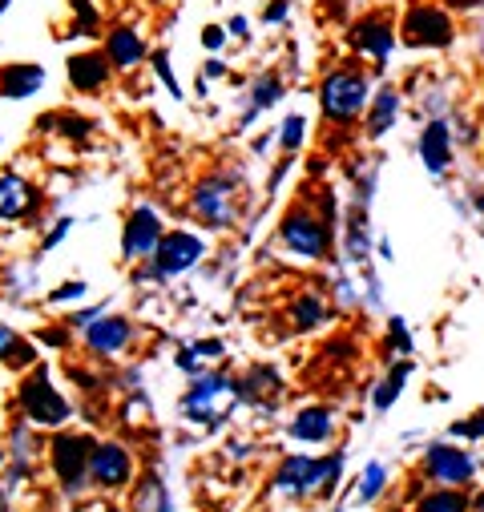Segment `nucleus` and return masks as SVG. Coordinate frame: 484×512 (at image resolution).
Masks as SVG:
<instances>
[{"label": "nucleus", "instance_id": "7", "mask_svg": "<svg viewBox=\"0 0 484 512\" xmlns=\"http://www.w3.org/2000/svg\"><path fill=\"white\" fill-rule=\"evenodd\" d=\"M347 41H351V49H355L363 61H372V65H388V57H392V53H396V45H400V29H396L392 13L376 9V13L359 17V21L351 25Z\"/></svg>", "mask_w": 484, "mask_h": 512}, {"label": "nucleus", "instance_id": "6", "mask_svg": "<svg viewBox=\"0 0 484 512\" xmlns=\"http://www.w3.org/2000/svg\"><path fill=\"white\" fill-rule=\"evenodd\" d=\"M21 412H25V420L29 424H37V428H61L65 420H69V400L53 388V379H49V371L45 367H37L25 383H21Z\"/></svg>", "mask_w": 484, "mask_h": 512}, {"label": "nucleus", "instance_id": "19", "mask_svg": "<svg viewBox=\"0 0 484 512\" xmlns=\"http://www.w3.org/2000/svg\"><path fill=\"white\" fill-rule=\"evenodd\" d=\"M41 85H45V69L33 65V61L0 69V97H9V101H25V97H33Z\"/></svg>", "mask_w": 484, "mask_h": 512}, {"label": "nucleus", "instance_id": "16", "mask_svg": "<svg viewBox=\"0 0 484 512\" xmlns=\"http://www.w3.org/2000/svg\"><path fill=\"white\" fill-rule=\"evenodd\" d=\"M37 190L21 174H0V222H21L37 210Z\"/></svg>", "mask_w": 484, "mask_h": 512}, {"label": "nucleus", "instance_id": "30", "mask_svg": "<svg viewBox=\"0 0 484 512\" xmlns=\"http://www.w3.org/2000/svg\"><path fill=\"white\" fill-rule=\"evenodd\" d=\"M150 61H154V73H158V81L170 89V97H174V101H182V85H178V77L170 73V53H166V49H158Z\"/></svg>", "mask_w": 484, "mask_h": 512}, {"label": "nucleus", "instance_id": "31", "mask_svg": "<svg viewBox=\"0 0 484 512\" xmlns=\"http://www.w3.org/2000/svg\"><path fill=\"white\" fill-rule=\"evenodd\" d=\"M388 343H392V351L412 355V331H408V323H404L400 315H392V319H388Z\"/></svg>", "mask_w": 484, "mask_h": 512}, {"label": "nucleus", "instance_id": "40", "mask_svg": "<svg viewBox=\"0 0 484 512\" xmlns=\"http://www.w3.org/2000/svg\"><path fill=\"white\" fill-rule=\"evenodd\" d=\"M194 351L210 363V359H218V355H222V343H218V339H198V343H194Z\"/></svg>", "mask_w": 484, "mask_h": 512}, {"label": "nucleus", "instance_id": "28", "mask_svg": "<svg viewBox=\"0 0 484 512\" xmlns=\"http://www.w3.org/2000/svg\"><path fill=\"white\" fill-rule=\"evenodd\" d=\"M384 480H388V468L384 464H368L363 468V480H359V500H376L384 492Z\"/></svg>", "mask_w": 484, "mask_h": 512}, {"label": "nucleus", "instance_id": "23", "mask_svg": "<svg viewBox=\"0 0 484 512\" xmlns=\"http://www.w3.org/2000/svg\"><path fill=\"white\" fill-rule=\"evenodd\" d=\"M408 375H412V359L404 355V359H400V363H396V367L388 371V379H384V383H380V388L372 392V408H376V412H388V408H392V404L400 400V392H404V383H408Z\"/></svg>", "mask_w": 484, "mask_h": 512}, {"label": "nucleus", "instance_id": "12", "mask_svg": "<svg viewBox=\"0 0 484 512\" xmlns=\"http://www.w3.org/2000/svg\"><path fill=\"white\" fill-rule=\"evenodd\" d=\"M65 69H69V85H73L77 93H101V89L109 85V77H113V65H109L105 49L73 53Z\"/></svg>", "mask_w": 484, "mask_h": 512}, {"label": "nucleus", "instance_id": "37", "mask_svg": "<svg viewBox=\"0 0 484 512\" xmlns=\"http://www.w3.org/2000/svg\"><path fill=\"white\" fill-rule=\"evenodd\" d=\"M85 295H89L85 283H65V287H57L49 299H53V303H73V299H85Z\"/></svg>", "mask_w": 484, "mask_h": 512}, {"label": "nucleus", "instance_id": "1", "mask_svg": "<svg viewBox=\"0 0 484 512\" xmlns=\"http://www.w3.org/2000/svg\"><path fill=\"white\" fill-rule=\"evenodd\" d=\"M368 101H372V89H368V73L359 65H335L319 85V109L335 125H351L355 117H363Z\"/></svg>", "mask_w": 484, "mask_h": 512}, {"label": "nucleus", "instance_id": "15", "mask_svg": "<svg viewBox=\"0 0 484 512\" xmlns=\"http://www.w3.org/2000/svg\"><path fill=\"white\" fill-rule=\"evenodd\" d=\"M105 57L113 65V73H130L146 61V41L130 29V25H113L105 33Z\"/></svg>", "mask_w": 484, "mask_h": 512}, {"label": "nucleus", "instance_id": "22", "mask_svg": "<svg viewBox=\"0 0 484 512\" xmlns=\"http://www.w3.org/2000/svg\"><path fill=\"white\" fill-rule=\"evenodd\" d=\"M396 117H400V93H396L392 85H384V89L368 101V134H372V138H384L392 125H396Z\"/></svg>", "mask_w": 484, "mask_h": 512}, {"label": "nucleus", "instance_id": "3", "mask_svg": "<svg viewBox=\"0 0 484 512\" xmlns=\"http://www.w3.org/2000/svg\"><path fill=\"white\" fill-rule=\"evenodd\" d=\"M396 29L408 49H448L456 41V21L436 0H416V5H408L404 21Z\"/></svg>", "mask_w": 484, "mask_h": 512}, {"label": "nucleus", "instance_id": "21", "mask_svg": "<svg viewBox=\"0 0 484 512\" xmlns=\"http://www.w3.org/2000/svg\"><path fill=\"white\" fill-rule=\"evenodd\" d=\"M291 436L303 440V444H323V440H331V436H335V416H331V408H303V412L295 416V424H291Z\"/></svg>", "mask_w": 484, "mask_h": 512}, {"label": "nucleus", "instance_id": "33", "mask_svg": "<svg viewBox=\"0 0 484 512\" xmlns=\"http://www.w3.org/2000/svg\"><path fill=\"white\" fill-rule=\"evenodd\" d=\"M452 432L456 436H468V440H484V412H472L468 420H456Z\"/></svg>", "mask_w": 484, "mask_h": 512}, {"label": "nucleus", "instance_id": "5", "mask_svg": "<svg viewBox=\"0 0 484 512\" xmlns=\"http://www.w3.org/2000/svg\"><path fill=\"white\" fill-rule=\"evenodd\" d=\"M279 242L299 254L307 263H319L331 250V218H315L307 206H295L283 222H279Z\"/></svg>", "mask_w": 484, "mask_h": 512}, {"label": "nucleus", "instance_id": "14", "mask_svg": "<svg viewBox=\"0 0 484 512\" xmlns=\"http://www.w3.org/2000/svg\"><path fill=\"white\" fill-rule=\"evenodd\" d=\"M89 476L101 484V488H117L130 480V452L126 444H97L93 456H89Z\"/></svg>", "mask_w": 484, "mask_h": 512}, {"label": "nucleus", "instance_id": "34", "mask_svg": "<svg viewBox=\"0 0 484 512\" xmlns=\"http://www.w3.org/2000/svg\"><path fill=\"white\" fill-rule=\"evenodd\" d=\"M174 363H178V367H182L186 375H202V371H206V359H202V355H198L194 347H182Z\"/></svg>", "mask_w": 484, "mask_h": 512}, {"label": "nucleus", "instance_id": "13", "mask_svg": "<svg viewBox=\"0 0 484 512\" xmlns=\"http://www.w3.org/2000/svg\"><path fill=\"white\" fill-rule=\"evenodd\" d=\"M134 339V327L130 319L121 315H97L89 327H85V347L97 351V355H121Z\"/></svg>", "mask_w": 484, "mask_h": 512}, {"label": "nucleus", "instance_id": "17", "mask_svg": "<svg viewBox=\"0 0 484 512\" xmlns=\"http://www.w3.org/2000/svg\"><path fill=\"white\" fill-rule=\"evenodd\" d=\"M420 162L428 174H444L452 166V134H448V121H428L424 134H420Z\"/></svg>", "mask_w": 484, "mask_h": 512}, {"label": "nucleus", "instance_id": "44", "mask_svg": "<svg viewBox=\"0 0 484 512\" xmlns=\"http://www.w3.org/2000/svg\"><path fill=\"white\" fill-rule=\"evenodd\" d=\"M37 339H41V343H49V347H65V343H69V335H65V331H41Z\"/></svg>", "mask_w": 484, "mask_h": 512}, {"label": "nucleus", "instance_id": "43", "mask_svg": "<svg viewBox=\"0 0 484 512\" xmlns=\"http://www.w3.org/2000/svg\"><path fill=\"white\" fill-rule=\"evenodd\" d=\"M218 77H226V65H222V61H206L202 81H218Z\"/></svg>", "mask_w": 484, "mask_h": 512}, {"label": "nucleus", "instance_id": "35", "mask_svg": "<svg viewBox=\"0 0 484 512\" xmlns=\"http://www.w3.org/2000/svg\"><path fill=\"white\" fill-rule=\"evenodd\" d=\"M226 37H230V33H226L222 25H206V29H202V49H206V53H218V49L226 45Z\"/></svg>", "mask_w": 484, "mask_h": 512}, {"label": "nucleus", "instance_id": "45", "mask_svg": "<svg viewBox=\"0 0 484 512\" xmlns=\"http://www.w3.org/2000/svg\"><path fill=\"white\" fill-rule=\"evenodd\" d=\"M476 210H480V214H484V194H480V198H476Z\"/></svg>", "mask_w": 484, "mask_h": 512}, {"label": "nucleus", "instance_id": "2", "mask_svg": "<svg viewBox=\"0 0 484 512\" xmlns=\"http://www.w3.org/2000/svg\"><path fill=\"white\" fill-rule=\"evenodd\" d=\"M234 404H238V383L222 371H210V367L202 375H194L190 392L182 396V412L194 424H206V428H218L230 416Z\"/></svg>", "mask_w": 484, "mask_h": 512}, {"label": "nucleus", "instance_id": "9", "mask_svg": "<svg viewBox=\"0 0 484 512\" xmlns=\"http://www.w3.org/2000/svg\"><path fill=\"white\" fill-rule=\"evenodd\" d=\"M93 448H97L93 440L73 436V432L53 436V444H49V452H53V468H57V476H61V484H65L69 492L81 488V480H85V472H89V456H93Z\"/></svg>", "mask_w": 484, "mask_h": 512}, {"label": "nucleus", "instance_id": "8", "mask_svg": "<svg viewBox=\"0 0 484 512\" xmlns=\"http://www.w3.org/2000/svg\"><path fill=\"white\" fill-rule=\"evenodd\" d=\"M202 254H206V242L198 234L170 230V234H162V242L154 250V275L158 279H178V275H186L202 263Z\"/></svg>", "mask_w": 484, "mask_h": 512}, {"label": "nucleus", "instance_id": "4", "mask_svg": "<svg viewBox=\"0 0 484 512\" xmlns=\"http://www.w3.org/2000/svg\"><path fill=\"white\" fill-rule=\"evenodd\" d=\"M343 472V452L319 460V456H287L279 476H275V488L283 496H307V492H331L335 476Z\"/></svg>", "mask_w": 484, "mask_h": 512}, {"label": "nucleus", "instance_id": "39", "mask_svg": "<svg viewBox=\"0 0 484 512\" xmlns=\"http://www.w3.org/2000/svg\"><path fill=\"white\" fill-rule=\"evenodd\" d=\"M69 226H73V218H61V222L53 226V234H45V242H41V250H53V246H57V242H61V238L69 234Z\"/></svg>", "mask_w": 484, "mask_h": 512}, {"label": "nucleus", "instance_id": "11", "mask_svg": "<svg viewBox=\"0 0 484 512\" xmlns=\"http://www.w3.org/2000/svg\"><path fill=\"white\" fill-rule=\"evenodd\" d=\"M424 472L440 484H468L476 476V460L452 444H432L424 452Z\"/></svg>", "mask_w": 484, "mask_h": 512}, {"label": "nucleus", "instance_id": "38", "mask_svg": "<svg viewBox=\"0 0 484 512\" xmlns=\"http://www.w3.org/2000/svg\"><path fill=\"white\" fill-rule=\"evenodd\" d=\"M226 33L238 37V41H251V21H247V17H230V21H226Z\"/></svg>", "mask_w": 484, "mask_h": 512}, {"label": "nucleus", "instance_id": "36", "mask_svg": "<svg viewBox=\"0 0 484 512\" xmlns=\"http://www.w3.org/2000/svg\"><path fill=\"white\" fill-rule=\"evenodd\" d=\"M287 17H291V0H271L267 13H263L267 25H287Z\"/></svg>", "mask_w": 484, "mask_h": 512}, {"label": "nucleus", "instance_id": "18", "mask_svg": "<svg viewBox=\"0 0 484 512\" xmlns=\"http://www.w3.org/2000/svg\"><path fill=\"white\" fill-rule=\"evenodd\" d=\"M194 210L206 226H226L230 222V178H210L194 194Z\"/></svg>", "mask_w": 484, "mask_h": 512}, {"label": "nucleus", "instance_id": "41", "mask_svg": "<svg viewBox=\"0 0 484 512\" xmlns=\"http://www.w3.org/2000/svg\"><path fill=\"white\" fill-rule=\"evenodd\" d=\"M97 315H105V307H89V311H77V315L69 319V327H77V331H81V327H89Z\"/></svg>", "mask_w": 484, "mask_h": 512}, {"label": "nucleus", "instance_id": "46", "mask_svg": "<svg viewBox=\"0 0 484 512\" xmlns=\"http://www.w3.org/2000/svg\"><path fill=\"white\" fill-rule=\"evenodd\" d=\"M5 9H9V0H0V13H5Z\"/></svg>", "mask_w": 484, "mask_h": 512}, {"label": "nucleus", "instance_id": "26", "mask_svg": "<svg viewBox=\"0 0 484 512\" xmlns=\"http://www.w3.org/2000/svg\"><path fill=\"white\" fill-rule=\"evenodd\" d=\"M291 319H295V327H299V331H315V327H323V323H327V303H323L315 291H307V295H299V299H295Z\"/></svg>", "mask_w": 484, "mask_h": 512}, {"label": "nucleus", "instance_id": "32", "mask_svg": "<svg viewBox=\"0 0 484 512\" xmlns=\"http://www.w3.org/2000/svg\"><path fill=\"white\" fill-rule=\"evenodd\" d=\"M420 512H464V496H456V492H432L420 504Z\"/></svg>", "mask_w": 484, "mask_h": 512}, {"label": "nucleus", "instance_id": "29", "mask_svg": "<svg viewBox=\"0 0 484 512\" xmlns=\"http://www.w3.org/2000/svg\"><path fill=\"white\" fill-rule=\"evenodd\" d=\"M303 138H307V121H303V113H287L283 130H279L283 150H299V146H303Z\"/></svg>", "mask_w": 484, "mask_h": 512}, {"label": "nucleus", "instance_id": "42", "mask_svg": "<svg viewBox=\"0 0 484 512\" xmlns=\"http://www.w3.org/2000/svg\"><path fill=\"white\" fill-rule=\"evenodd\" d=\"M363 279H368V303H372V307H380V303H384V295H380V291H384V287H380V279H376L372 271H363Z\"/></svg>", "mask_w": 484, "mask_h": 512}, {"label": "nucleus", "instance_id": "27", "mask_svg": "<svg viewBox=\"0 0 484 512\" xmlns=\"http://www.w3.org/2000/svg\"><path fill=\"white\" fill-rule=\"evenodd\" d=\"M138 508H142V512H170V492H166V484H162L158 476L142 480V492H138Z\"/></svg>", "mask_w": 484, "mask_h": 512}, {"label": "nucleus", "instance_id": "10", "mask_svg": "<svg viewBox=\"0 0 484 512\" xmlns=\"http://www.w3.org/2000/svg\"><path fill=\"white\" fill-rule=\"evenodd\" d=\"M162 234H166V230H162L158 210L142 202V206H134L126 230H121V254H126V259H154Z\"/></svg>", "mask_w": 484, "mask_h": 512}, {"label": "nucleus", "instance_id": "20", "mask_svg": "<svg viewBox=\"0 0 484 512\" xmlns=\"http://www.w3.org/2000/svg\"><path fill=\"white\" fill-rule=\"evenodd\" d=\"M343 250H347L351 263H368V259H372V230H368V206H363V202L347 210Z\"/></svg>", "mask_w": 484, "mask_h": 512}, {"label": "nucleus", "instance_id": "25", "mask_svg": "<svg viewBox=\"0 0 484 512\" xmlns=\"http://www.w3.org/2000/svg\"><path fill=\"white\" fill-rule=\"evenodd\" d=\"M0 359H5L9 367H33V363H37V351H33V343H25L13 327L0 323Z\"/></svg>", "mask_w": 484, "mask_h": 512}, {"label": "nucleus", "instance_id": "47", "mask_svg": "<svg viewBox=\"0 0 484 512\" xmlns=\"http://www.w3.org/2000/svg\"><path fill=\"white\" fill-rule=\"evenodd\" d=\"M460 5H480V0H460Z\"/></svg>", "mask_w": 484, "mask_h": 512}, {"label": "nucleus", "instance_id": "24", "mask_svg": "<svg viewBox=\"0 0 484 512\" xmlns=\"http://www.w3.org/2000/svg\"><path fill=\"white\" fill-rule=\"evenodd\" d=\"M283 97V81L275 77V73H263L255 85H251V109L242 113V125H251L255 121V113H263V109H271L275 101Z\"/></svg>", "mask_w": 484, "mask_h": 512}]
</instances>
